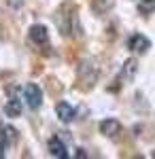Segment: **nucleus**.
<instances>
[{
	"label": "nucleus",
	"mask_w": 155,
	"mask_h": 159,
	"mask_svg": "<svg viewBox=\"0 0 155 159\" xmlns=\"http://www.w3.org/2000/svg\"><path fill=\"white\" fill-rule=\"evenodd\" d=\"M74 157H79V159H85V157H87V153H85L83 148H77V153H74Z\"/></svg>",
	"instance_id": "9b49d317"
},
{
	"label": "nucleus",
	"mask_w": 155,
	"mask_h": 159,
	"mask_svg": "<svg viewBox=\"0 0 155 159\" xmlns=\"http://www.w3.org/2000/svg\"><path fill=\"white\" fill-rule=\"evenodd\" d=\"M121 74H123V79H125V81H130L132 76L136 74V60H134V57H130V60L123 64V70H121Z\"/></svg>",
	"instance_id": "1a4fd4ad"
},
{
	"label": "nucleus",
	"mask_w": 155,
	"mask_h": 159,
	"mask_svg": "<svg viewBox=\"0 0 155 159\" xmlns=\"http://www.w3.org/2000/svg\"><path fill=\"white\" fill-rule=\"evenodd\" d=\"M55 115H58V119L62 123H70L74 119V108H72L68 102H60L58 106H55Z\"/></svg>",
	"instance_id": "0eeeda50"
},
{
	"label": "nucleus",
	"mask_w": 155,
	"mask_h": 159,
	"mask_svg": "<svg viewBox=\"0 0 155 159\" xmlns=\"http://www.w3.org/2000/svg\"><path fill=\"white\" fill-rule=\"evenodd\" d=\"M151 157H155V151H153V153H151Z\"/></svg>",
	"instance_id": "f8f14e48"
},
{
	"label": "nucleus",
	"mask_w": 155,
	"mask_h": 159,
	"mask_svg": "<svg viewBox=\"0 0 155 159\" xmlns=\"http://www.w3.org/2000/svg\"><path fill=\"white\" fill-rule=\"evenodd\" d=\"M128 49L134 51V53H147V51L151 49V40L143 34H132L128 38Z\"/></svg>",
	"instance_id": "7ed1b4c3"
},
{
	"label": "nucleus",
	"mask_w": 155,
	"mask_h": 159,
	"mask_svg": "<svg viewBox=\"0 0 155 159\" xmlns=\"http://www.w3.org/2000/svg\"><path fill=\"white\" fill-rule=\"evenodd\" d=\"M15 142H17V129L0 123V157H4L11 144H15Z\"/></svg>",
	"instance_id": "f257e3e1"
},
{
	"label": "nucleus",
	"mask_w": 155,
	"mask_h": 159,
	"mask_svg": "<svg viewBox=\"0 0 155 159\" xmlns=\"http://www.w3.org/2000/svg\"><path fill=\"white\" fill-rule=\"evenodd\" d=\"M30 40H32L34 45H47V43H49L47 28H45V25H40V24L32 25V28H30Z\"/></svg>",
	"instance_id": "20e7f679"
},
{
	"label": "nucleus",
	"mask_w": 155,
	"mask_h": 159,
	"mask_svg": "<svg viewBox=\"0 0 155 159\" xmlns=\"http://www.w3.org/2000/svg\"><path fill=\"white\" fill-rule=\"evenodd\" d=\"M24 100L32 110L40 108V104H43V91H40V87L34 85V83H28L24 87Z\"/></svg>",
	"instance_id": "f03ea898"
},
{
	"label": "nucleus",
	"mask_w": 155,
	"mask_h": 159,
	"mask_svg": "<svg viewBox=\"0 0 155 159\" xmlns=\"http://www.w3.org/2000/svg\"><path fill=\"white\" fill-rule=\"evenodd\" d=\"M49 155H53V157H58V159H68L66 144L62 142L58 136H53V138L49 140Z\"/></svg>",
	"instance_id": "423d86ee"
},
{
	"label": "nucleus",
	"mask_w": 155,
	"mask_h": 159,
	"mask_svg": "<svg viewBox=\"0 0 155 159\" xmlns=\"http://www.w3.org/2000/svg\"><path fill=\"white\" fill-rule=\"evenodd\" d=\"M100 134L108 136V138H115L117 134H121V123L117 119H104L100 123Z\"/></svg>",
	"instance_id": "39448f33"
},
{
	"label": "nucleus",
	"mask_w": 155,
	"mask_h": 159,
	"mask_svg": "<svg viewBox=\"0 0 155 159\" xmlns=\"http://www.w3.org/2000/svg\"><path fill=\"white\" fill-rule=\"evenodd\" d=\"M155 11V0H140L138 2V13L140 15H151Z\"/></svg>",
	"instance_id": "9d476101"
},
{
	"label": "nucleus",
	"mask_w": 155,
	"mask_h": 159,
	"mask_svg": "<svg viewBox=\"0 0 155 159\" xmlns=\"http://www.w3.org/2000/svg\"><path fill=\"white\" fill-rule=\"evenodd\" d=\"M21 100L19 98H11L7 104H4V115L7 117H11V119H15V117H21Z\"/></svg>",
	"instance_id": "6e6552de"
}]
</instances>
